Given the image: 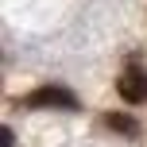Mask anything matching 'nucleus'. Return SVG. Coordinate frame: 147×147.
<instances>
[{"label": "nucleus", "mask_w": 147, "mask_h": 147, "mask_svg": "<svg viewBox=\"0 0 147 147\" xmlns=\"http://www.w3.org/2000/svg\"><path fill=\"white\" fill-rule=\"evenodd\" d=\"M116 93L124 97L128 105H143V101H147V70L140 66V62H132V66L120 70V78H116Z\"/></svg>", "instance_id": "f257e3e1"}, {"label": "nucleus", "mask_w": 147, "mask_h": 147, "mask_svg": "<svg viewBox=\"0 0 147 147\" xmlns=\"http://www.w3.org/2000/svg\"><path fill=\"white\" fill-rule=\"evenodd\" d=\"M23 105L27 109H78V97L70 93V89H62V85H43V89H35V93H27L23 97Z\"/></svg>", "instance_id": "f03ea898"}, {"label": "nucleus", "mask_w": 147, "mask_h": 147, "mask_svg": "<svg viewBox=\"0 0 147 147\" xmlns=\"http://www.w3.org/2000/svg\"><path fill=\"white\" fill-rule=\"evenodd\" d=\"M105 124H109L112 132H120V136H136V132H140V124H136L132 116H124V112H109Z\"/></svg>", "instance_id": "7ed1b4c3"}]
</instances>
